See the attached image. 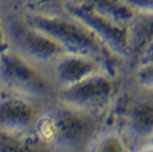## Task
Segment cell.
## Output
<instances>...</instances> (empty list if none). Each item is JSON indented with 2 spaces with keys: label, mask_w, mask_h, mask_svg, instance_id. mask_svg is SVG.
<instances>
[{
  "label": "cell",
  "mask_w": 153,
  "mask_h": 152,
  "mask_svg": "<svg viewBox=\"0 0 153 152\" xmlns=\"http://www.w3.org/2000/svg\"><path fill=\"white\" fill-rule=\"evenodd\" d=\"M86 152H129L125 141L115 129L104 126L91 141Z\"/></svg>",
  "instance_id": "cell-13"
},
{
  "label": "cell",
  "mask_w": 153,
  "mask_h": 152,
  "mask_svg": "<svg viewBox=\"0 0 153 152\" xmlns=\"http://www.w3.org/2000/svg\"><path fill=\"white\" fill-rule=\"evenodd\" d=\"M103 71L111 72L106 65L98 60L66 51L61 54L47 69L58 93Z\"/></svg>",
  "instance_id": "cell-9"
},
{
  "label": "cell",
  "mask_w": 153,
  "mask_h": 152,
  "mask_svg": "<svg viewBox=\"0 0 153 152\" xmlns=\"http://www.w3.org/2000/svg\"><path fill=\"white\" fill-rule=\"evenodd\" d=\"M152 144H153V142H152Z\"/></svg>",
  "instance_id": "cell-21"
},
{
  "label": "cell",
  "mask_w": 153,
  "mask_h": 152,
  "mask_svg": "<svg viewBox=\"0 0 153 152\" xmlns=\"http://www.w3.org/2000/svg\"><path fill=\"white\" fill-rule=\"evenodd\" d=\"M135 152H153V144L149 146H145V148H143V149H140V150H137V151Z\"/></svg>",
  "instance_id": "cell-19"
},
{
  "label": "cell",
  "mask_w": 153,
  "mask_h": 152,
  "mask_svg": "<svg viewBox=\"0 0 153 152\" xmlns=\"http://www.w3.org/2000/svg\"><path fill=\"white\" fill-rule=\"evenodd\" d=\"M128 57L125 71L131 72L138 57L153 40V14L135 12L128 23Z\"/></svg>",
  "instance_id": "cell-10"
},
{
  "label": "cell",
  "mask_w": 153,
  "mask_h": 152,
  "mask_svg": "<svg viewBox=\"0 0 153 152\" xmlns=\"http://www.w3.org/2000/svg\"><path fill=\"white\" fill-rule=\"evenodd\" d=\"M129 73L133 76L136 83L146 88L153 89V63L138 65Z\"/></svg>",
  "instance_id": "cell-15"
},
{
  "label": "cell",
  "mask_w": 153,
  "mask_h": 152,
  "mask_svg": "<svg viewBox=\"0 0 153 152\" xmlns=\"http://www.w3.org/2000/svg\"><path fill=\"white\" fill-rule=\"evenodd\" d=\"M85 5L95 13L118 22L122 25H128L133 19L135 10L123 0H70Z\"/></svg>",
  "instance_id": "cell-11"
},
{
  "label": "cell",
  "mask_w": 153,
  "mask_h": 152,
  "mask_svg": "<svg viewBox=\"0 0 153 152\" xmlns=\"http://www.w3.org/2000/svg\"><path fill=\"white\" fill-rule=\"evenodd\" d=\"M135 12L153 14V0H123Z\"/></svg>",
  "instance_id": "cell-16"
},
{
  "label": "cell",
  "mask_w": 153,
  "mask_h": 152,
  "mask_svg": "<svg viewBox=\"0 0 153 152\" xmlns=\"http://www.w3.org/2000/svg\"><path fill=\"white\" fill-rule=\"evenodd\" d=\"M1 93H2V87H1V85H0V95H1Z\"/></svg>",
  "instance_id": "cell-20"
},
{
  "label": "cell",
  "mask_w": 153,
  "mask_h": 152,
  "mask_svg": "<svg viewBox=\"0 0 153 152\" xmlns=\"http://www.w3.org/2000/svg\"><path fill=\"white\" fill-rule=\"evenodd\" d=\"M121 79L122 73L103 71L61 90L57 101L87 113L106 117L120 89Z\"/></svg>",
  "instance_id": "cell-6"
},
{
  "label": "cell",
  "mask_w": 153,
  "mask_h": 152,
  "mask_svg": "<svg viewBox=\"0 0 153 152\" xmlns=\"http://www.w3.org/2000/svg\"><path fill=\"white\" fill-rule=\"evenodd\" d=\"M105 119L57 101L45 109L34 133L49 152H86Z\"/></svg>",
  "instance_id": "cell-2"
},
{
  "label": "cell",
  "mask_w": 153,
  "mask_h": 152,
  "mask_svg": "<svg viewBox=\"0 0 153 152\" xmlns=\"http://www.w3.org/2000/svg\"><path fill=\"white\" fill-rule=\"evenodd\" d=\"M0 15L8 51L47 70L64 51L26 21L24 13L0 0Z\"/></svg>",
  "instance_id": "cell-4"
},
{
  "label": "cell",
  "mask_w": 153,
  "mask_h": 152,
  "mask_svg": "<svg viewBox=\"0 0 153 152\" xmlns=\"http://www.w3.org/2000/svg\"><path fill=\"white\" fill-rule=\"evenodd\" d=\"M149 63H153V40L145 47V49L142 51V54L140 55L137 62L135 64V68H137L138 65Z\"/></svg>",
  "instance_id": "cell-17"
},
{
  "label": "cell",
  "mask_w": 153,
  "mask_h": 152,
  "mask_svg": "<svg viewBox=\"0 0 153 152\" xmlns=\"http://www.w3.org/2000/svg\"><path fill=\"white\" fill-rule=\"evenodd\" d=\"M24 13L59 15L66 13L64 0H5Z\"/></svg>",
  "instance_id": "cell-14"
},
{
  "label": "cell",
  "mask_w": 153,
  "mask_h": 152,
  "mask_svg": "<svg viewBox=\"0 0 153 152\" xmlns=\"http://www.w3.org/2000/svg\"><path fill=\"white\" fill-rule=\"evenodd\" d=\"M24 16L32 26L54 40L64 51L98 60L114 75H121L125 71L121 60L108 51L87 26L68 13L59 15L24 13Z\"/></svg>",
  "instance_id": "cell-3"
},
{
  "label": "cell",
  "mask_w": 153,
  "mask_h": 152,
  "mask_svg": "<svg viewBox=\"0 0 153 152\" xmlns=\"http://www.w3.org/2000/svg\"><path fill=\"white\" fill-rule=\"evenodd\" d=\"M0 152H49L36 133H0Z\"/></svg>",
  "instance_id": "cell-12"
},
{
  "label": "cell",
  "mask_w": 153,
  "mask_h": 152,
  "mask_svg": "<svg viewBox=\"0 0 153 152\" xmlns=\"http://www.w3.org/2000/svg\"><path fill=\"white\" fill-rule=\"evenodd\" d=\"M105 126L120 134L129 152L153 142V89L136 83L123 71L120 89L108 111Z\"/></svg>",
  "instance_id": "cell-1"
},
{
  "label": "cell",
  "mask_w": 153,
  "mask_h": 152,
  "mask_svg": "<svg viewBox=\"0 0 153 152\" xmlns=\"http://www.w3.org/2000/svg\"><path fill=\"white\" fill-rule=\"evenodd\" d=\"M65 12L80 21L114 56L126 64L128 57V25H122L118 22L95 13L85 5L64 0Z\"/></svg>",
  "instance_id": "cell-7"
},
{
  "label": "cell",
  "mask_w": 153,
  "mask_h": 152,
  "mask_svg": "<svg viewBox=\"0 0 153 152\" xmlns=\"http://www.w3.org/2000/svg\"><path fill=\"white\" fill-rule=\"evenodd\" d=\"M7 51H8V46H7L6 37H5V31H4V25H2L1 15H0V56L4 55Z\"/></svg>",
  "instance_id": "cell-18"
},
{
  "label": "cell",
  "mask_w": 153,
  "mask_h": 152,
  "mask_svg": "<svg viewBox=\"0 0 153 152\" xmlns=\"http://www.w3.org/2000/svg\"><path fill=\"white\" fill-rule=\"evenodd\" d=\"M49 105L2 88L0 95V133H34L40 115Z\"/></svg>",
  "instance_id": "cell-8"
},
{
  "label": "cell",
  "mask_w": 153,
  "mask_h": 152,
  "mask_svg": "<svg viewBox=\"0 0 153 152\" xmlns=\"http://www.w3.org/2000/svg\"><path fill=\"white\" fill-rule=\"evenodd\" d=\"M0 85L45 105L57 102L58 90L47 70L7 51L0 56Z\"/></svg>",
  "instance_id": "cell-5"
}]
</instances>
